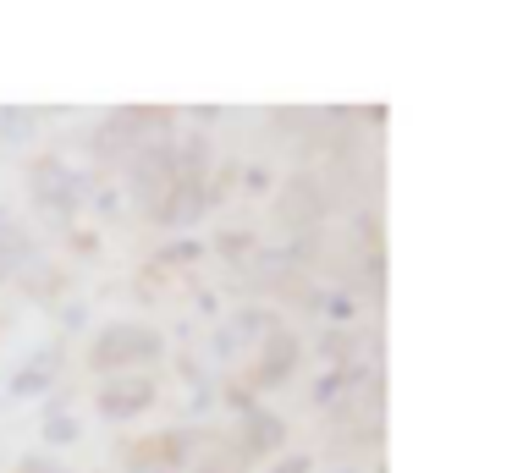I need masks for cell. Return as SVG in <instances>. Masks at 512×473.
Here are the masks:
<instances>
[{
	"label": "cell",
	"instance_id": "obj_8",
	"mask_svg": "<svg viewBox=\"0 0 512 473\" xmlns=\"http://www.w3.org/2000/svg\"><path fill=\"white\" fill-rule=\"evenodd\" d=\"M188 457H193L188 429H166V435L133 440V468H160V473H171L177 462H188Z\"/></svg>",
	"mask_w": 512,
	"mask_h": 473
},
{
	"label": "cell",
	"instance_id": "obj_1",
	"mask_svg": "<svg viewBox=\"0 0 512 473\" xmlns=\"http://www.w3.org/2000/svg\"><path fill=\"white\" fill-rule=\"evenodd\" d=\"M155 358H166V341L144 319H116L89 341V369L100 374H133V369H149Z\"/></svg>",
	"mask_w": 512,
	"mask_h": 473
},
{
	"label": "cell",
	"instance_id": "obj_3",
	"mask_svg": "<svg viewBox=\"0 0 512 473\" xmlns=\"http://www.w3.org/2000/svg\"><path fill=\"white\" fill-rule=\"evenodd\" d=\"M298 336H292V330H281V325H270L265 330V341H259V352L254 358H248V391H270V385H281L287 380L292 369H298Z\"/></svg>",
	"mask_w": 512,
	"mask_h": 473
},
{
	"label": "cell",
	"instance_id": "obj_13",
	"mask_svg": "<svg viewBox=\"0 0 512 473\" xmlns=\"http://www.w3.org/2000/svg\"><path fill=\"white\" fill-rule=\"evenodd\" d=\"M6 220H12V215H6V204H0V226H6Z\"/></svg>",
	"mask_w": 512,
	"mask_h": 473
},
{
	"label": "cell",
	"instance_id": "obj_2",
	"mask_svg": "<svg viewBox=\"0 0 512 473\" xmlns=\"http://www.w3.org/2000/svg\"><path fill=\"white\" fill-rule=\"evenodd\" d=\"M182 187V160H177V143L160 138V143H144V149L133 154V193L138 204H144L149 220H160L171 209V198H177Z\"/></svg>",
	"mask_w": 512,
	"mask_h": 473
},
{
	"label": "cell",
	"instance_id": "obj_5",
	"mask_svg": "<svg viewBox=\"0 0 512 473\" xmlns=\"http://www.w3.org/2000/svg\"><path fill=\"white\" fill-rule=\"evenodd\" d=\"M276 226L281 231H314L325 220V193H320V182L314 176H292L287 187L276 193Z\"/></svg>",
	"mask_w": 512,
	"mask_h": 473
},
{
	"label": "cell",
	"instance_id": "obj_15",
	"mask_svg": "<svg viewBox=\"0 0 512 473\" xmlns=\"http://www.w3.org/2000/svg\"><path fill=\"white\" fill-rule=\"evenodd\" d=\"M336 473H358V468H336Z\"/></svg>",
	"mask_w": 512,
	"mask_h": 473
},
{
	"label": "cell",
	"instance_id": "obj_11",
	"mask_svg": "<svg viewBox=\"0 0 512 473\" xmlns=\"http://www.w3.org/2000/svg\"><path fill=\"white\" fill-rule=\"evenodd\" d=\"M17 473H61V468H56V462H50V457H28V462H23V468H17Z\"/></svg>",
	"mask_w": 512,
	"mask_h": 473
},
{
	"label": "cell",
	"instance_id": "obj_6",
	"mask_svg": "<svg viewBox=\"0 0 512 473\" xmlns=\"http://www.w3.org/2000/svg\"><path fill=\"white\" fill-rule=\"evenodd\" d=\"M281 446H287V424H281L270 407H243V424H237V435H232L237 457L259 462V457H276Z\"/></svg>",
	"mask_w": 512,
	"mask_h": 473
},
{
	"label": "cell",
	"instance_id": "obj_4",
	"mask_svg": "<svg viewBox=\"0 0 512 473\" xmlns=\"http://www.w3.org/2000/svg\"><path fill=\"white\" fill-rule=\"evenodd\" d=\"M160 402V380L149 369H133V374H111L100 385V413L105 418H138L144 407Z\"/></svg>",
	"mask_w": 512,
	"mask_h": 473
},
{
	"label": "cell",
	"instance_id": "obj_12",
	"mask_svg": "<svg viewBox=\"0 0 512 473\" xmlns=\"http://www.w3.org/2000/svg\"><path fill=\"white\" fill-rule=\"evenodd\" d=\"M45 435H50V440H67V435H78V429H72V418H50Z\"/></svg>",
	"mask_w": 512,
	"mask_h": 473
},
{
	"label": "cell",
	"instance_id": "obj_10",
	"mask_svg": "<svg viewBox=\"0 0 512 473\" xmlns=\"http://www.w3.org/2000/svg\"><path fill=\"white\" fill-rule=\"evenodd\" d=\"M309 468H314V462H309V457H303V451H298V457H281V462H276V468H270V473H309Z\"/></svg>",
	"mask_w": 512,
	"mask_h": 473
},
{
	"label": "cell",
	"instance_id": "obj_9",
	"mask_svg": "<svg viewBox=\"0 0 512 473\" xmlns=\"http://www.w3.org/2000/svg\"><path fill=\"white\" fill-rule=\"evenodd\" d=\"M50 374H56V352H45V358H39L34 369H23V374H17V391H39V385H45Z\"/></svg>",
	"mask_w": 512,
	"mask_h": 473
},
{
	"label": "cell",
	"instance_id": "obj_7",
	"mask_svg": "<svg viewBox=\"0 0 512 473\" xmlns=\"http://www.w3.org/2000/svg\"><path fill=\"white\" fill-rule=\"evenodd\" d=\"M28 182H34V198L45 209H56V215H72V204H78V182H72L67 160H56V154H45V160H34V171H28Z\"/></svg>",
	"mask_w": 512,
	"mask_h": 473
},
{
	"label": "cell",
	"instance_id": "obj_14",
	"mask_svg": "<svg viewBox=\"0 0 512 473\" xmlns=\"http://www.w3.org/2000/svg\"><path fill=\"white\" fill-rule=\"evenodd\" d=\"M133 473H160V468H133Z\"/></svg>",
	"mask_w": 512,
	"mask_h": 473
},
{
	"label": "cell",
	"instance_id": "obj_16",
	"mask_svg": "<svg viewBox=\"0 0 512 473\" xmlns=\"http://www.w3.org/2000/svg\"><path fill=\"white\" fill-rule=\"evenodd\" d=\"M0 330H6V325H0Z\"/></svg>",
	"mask_w": 512,
	"mask_h": 473
}]
</instances>
